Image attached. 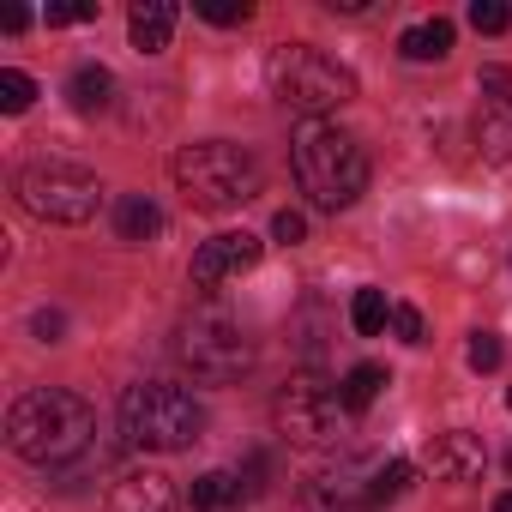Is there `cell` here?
<instances>
[{"mask_svg":"<svg viewBox=\"0 0 512 512\" xmlns=\"http://www.w3.org/2000/svg\"><path fill=\"white\" fill-rule=\"evenodd\" d=\"M97 434V410L67 386H37L7 410V446L25 464H73Z\"/></svg>","mask_w":512,"mask_h":512,"instance_id":"obj_1","label":"cell"},{"mask_svg":"<svg viewBox=\"0 0 512 512\" xmlns=\"http://www.w3.org/2000/svg\"><path fill=\"white\" fill-rule=\"evenodd\" d=\"M290 163L314 211H350L368 187V151L332 121H302L290 139Z\"/></svg>","mask_w":512,"mask_h":512,"instance_id":"obj_2","label":"cell"},{"mask_svg":"<svg viewBox=\"0 0 512 512\" xmlns=\"http://www.w3.org/2000/svg\"><path fill=\"white\" fill-rule=\"evenodd\" d=\"M266 85L284 109H296L308 121H326L332 109H344L356 97V73L314 43H278L266 61Z\"/></svg>","mask_w":512,"mask_h":512,"instance_id":"obj_3","label":"cell"},{"mask_svg":"<svg viewBox=\"0 0 512 512\" xmlns=\"http://www.w3.org/2000/svg\"><path fill=\"white\" fill-rule=\"evenodd\" d=\"M205 428V410L193 404L187 386L169 380H139L121 392V440L133 452H187Z\"/></svg>","mask_w":512,"mask_h":512,"instance_id":"obj_4","label":"cell"},{"mask_svg":"<svg viewBox=\"0 0 512 512\" xmlns=\"http://www.w3.org/2000/svg\"><path fill=\"white\" fill-rule=\"evenodd\" d=\"M169 169H175V187L187 193V205H199V211H235L260 193V163H253L247 145H229V139L181 145Z\"/></svg>","mask_w":512,"mask_h":512,"instance_id":"obj_5","label":"cell"},{"mask_svg":"<svg viewBox=\"0 0 512 512\" xmlns=\"http://www.w3.org/2000/svg\"><path fill=\"white\" fill-rule=\"evenodd\" d=\"M13 193L43 223H91L97 205H103V181L79 163H25Z\"/></svg>","mask_w":512,"mask_h":512,"instance_id":"obj_6","label":"cell"},{"mask_svg":"<svg viewBox=\"0 0 512 512\" xmlns=\"http://www.w3.org/2000/svg\"><path fill=\"white\" fill-rule=\"evenodd\" d=\"M175 356L193 380L205 386H235L247 368H253V344L247 332L229 320V314H193L181 332H175Z\"/></svg>","mask_w":512,"mask_h":512,"instance_id":"obj_7","label":"cell"},{"mask_svg":"<svg viewBox=\"0 0 512 512\" xmlns=\"http://www.w3.org/2000/svg\"><path fill=\"white\" fill-rule=\"evenodd\" d=\"M338 410H344V398H338L320 374H296L290 386H278V404H272L278 434L296 440V446H326V440H338Z\"/></svg>","mask_w":512,"mask_h":512,"instance_id":"obj_8","label":"cell"},{"mask_svg":"<svg viewBox=\"0 0 512 512\" xmlns=\"http://www.w3.org/2000/svg\"><path fill=\"white\" fill-rule=\"evenodd\" d=\"M253 266H260V241L247 229H223V235L199 241V253H193V290H223L229 278H241Z\"/></svg>","mask_w":512,"mask_h":512,"instance_id":"obj_9","label":"cell"},{"mask_svg":"<svg viewBox=\"0 0 512 512\" xmlns=\"http://www.w3.org/2000/svg\"><path fill=\"white\" fill-rule=\"evenodd\" d=\"M109 512H181V488L163 470H127L109 488Z\"/></svg>","mask_w":512,"mask_h":512,"instance_id":"obj_10","label":"cell"},{"mask_svg":"<svg viewBox=\"0 0 512 512\" xmlns=\"http://www.w3.org/2000/svg\"><path fill=\"white\" fill-rule=\"evenodd\" d=\"M428 464H434V476H446V482H476V476L488 470V446H482V434L452 428V434H434V440H428Z\"/></svg>","mask_w":512,"mask_h":512,"instance_id":"obj_11","label":"cell"},{"mask_svg":"<svg viewBox=\"0 0 512 512\" xmlns=\"http://www.w3.org/2000/svg\"><path fill=\"white\" fill-rule=\"evenodd\" d=\"M127 37L139 55H163L169 37H175V7L169 0H133V13H127Z\"/></svg>","mask_w":512,"mask_h":512,"instance_id":"obj_12","label":"cell"},{"mask_svg":"<svg viewBox=\"0 0 512 512\" xmlns=\"http://www.w3.org/2000/svg\"><path fill=\"white\" fill-rule=\"evenodd\" d=\"M109 97H115V73H109V67H97V61L73 67V79H67V103H73L79 115H103Z\"/></svg>","mask_w":512,"mask_h":512,"instance_id":"obj_13","label":"cell"},{"mask_svg":"<svg viewBox=\"0 0 512 512\" xmlns=\"http://www.w3.org/2000/svg\"><path fill=\"white\" fill-rule=\"evenodd\" d=\"M446 49H452V19L410 25V31L398 37V55H404V61H446Z\"/></svg>","mask_w":512,"mask_h":512,"instance_id":"obj_14","label":"cell"},{"mask_svg":"<svg viewBox=\"0 0 512 512\" xmlns=\"http://www.w3.org/2000/svg\"><path fill=\"white\" fill-rule=\"evenodd\" d=\"M157 229H163V211H157L145 193H127V199L115 205V235H121V241H151Z\"/></svg>","mask_w":512,"mask_h":512,"instance_id":"obj_15","label":"cell"},{"mask_svg":"<svg viewBox=\"0 0 512 512\" xmlns=\"http://www.w3.org/2000/svg\"><path fill=\"white\" fill-rule=\"evenodd\" d=\"M241 476L235 470H205L199 482H193V506L199 512H229V506H241Z\"/></svg>","mask_w":512,"mask_h":512,"instance_id":"obj_16","label":"cell"},{"mask_svg":"<svg viewBox=\"0 0 512 512\" xmlns=\"http://www.w3.org/2000/svg\"><path fill=\"white\" fill-rule=\"evenodd\" d=\"M380 386H386V368H380V362H356V368L344 374L338 398H344V410H368V404L380 398Z\"/></svg>","mask_w":512,"mask_h":512,"instance_id":"obj_17","label":"cell"},{"mask_svg":"<svg viewBox=\"0 0 512 512\" xmlns=\"http://www.w3.org/2000/svg\"><path fill=\"white\" fill-rule=\"evenodd\" d=\"M386 320H392V308H386V290H356V302H350V326H356L362 338H374Z\"/></svg>","mask_w":512,"mask_h":512,"instance_id":"obj_18","label":"cell"},{"mask_svg":"<svg viewBox=\"0 0 512 512\" xmlns=\"http://www.w3.org/2000/svg\"><path fill=\"white\" fill-rule=\"evenodd\" d=\"M31 103H37V79L19 73V67H0V109H7V115H25Z\"/></svg>","mask_w":512,"mask_h":512,"instance_id":"obj_19","label":"cell"},{"mask_svg":"<svg viewBox=\"0 0 512 512\" xmlns=\"http://www.w3.org/2000/svg\"><path fill=\"white\" fill-rule=\"evenodd\" d=\"M410 482H416V464H410V458H392V464H380V470H374L368 500H398Z\"/></svg>","mask_w":512,"mask_h":512,"instance_id":"obj_20","label":"cell"},{"mask_svg":"<svg viewBox=\"0 0 512 512\" xmlns=\"http://www.w3.org/2000/svg\"><path fill=\"white\" fill-rule=\"evenodd\" d=\"M199 19L205 25H247L253 7H247V0H199Z\"/></svg>","mask_w":512,"mask_h":512,"instance_id":"obj_21","label":"cell"},{"mask_svg":"<svg viewBox=\"0 0 512 512\" xmlns=\"http://www.w3.org/2000/svg\"><path fill=\"white\" fill-rule=\"evenodd\" d=\"M464 362H470L476 374H494V368H500V338H494V332H470V350H464Z\"/></svg>","mask_w":512,"mask_h":512,"instance_id":"obj_22","label":"cell"},{"mask_svg":"<svg viewBox=\"0 0 512 512\" xmlns=\"http://www.w3.org/2000/svg\"><path fill=\"white\" fill-rule=\"evenodd\" d=\"M470 25H476L482 37H500V31L512 25V7H500V0H476V7H470Z\"/></svg>","mask_w":512,"mask_h":512,"instance_id":"obj_23","label":"cell"},{"mask_svg":"<svg viewBox=\"0 0 512 512\" xmlns=\"http://www.w3.org/2000/svg\"><path fill=\"white\" fill-rule=\"evenodd\" d=\"M272 235H278L284 247H296V241H308V217H302V211H278V217H272Z\"/></svg>","mask_w":512,"mask_h":512,"instance_id":"obj_24","label":"cell"},{"mask_svg":"<svg viewBox=\"0 0 512 512\" xmlns=\"http://www.w3.org/2000/svg\"><path fill=\"white\" fill-rule=\"evenodd\" d=\"M392 332H398L404 344H422V338H428V332H422V314H416L410 302H398V308H392Z\"/></svg>","mask_w":512,"mask_h":512,"instance_id":"obj_25","label":"cell"},{"mask_svg":"<svg viewBox=\"0 0 512 512\" xmlns=\"http://www.w3.org/2000/svg\"><path fill=\"white\" fill-rule=\"evenodd\" d=\"M43 19L49 25H85V19H97V7H91V0H61V7H49Z\"/></svg>","mask_w":512,"mask_h":512,"instance_id":"obj_26","label":"cell"},{"mask_svg":"<svg viewBox=\"0 0 512 512\" xmlns=\"http://www.w3.org/2000/svg\"><path fill=\"white\" fill-rule=\"evenodd\" d=\"M61 326H67L61 314H37V332H43V344H55V338H61Z\"/></svg>","mask_w":512,"mask_h":512,"instance_id":"obj_27","label":"cell"},{"mask_svg":"<svg viewBox=\"0 0 512 512\" xmlns=\"http://www.w3.org/2000/svg\"><path fill=\"white\" fill-rule=\"evenodd\" d=\"M326 13H344V19H356V13H368V0H326Z\"/></svg>","mask_w":512,"mask_h":512,"instance_id":"obj_28","label":"cell"},{"mask_svg":"<svg viewBox=\"0 0 512 512\" xmlns=\"http://www.w3.org/2000/svg\"><path fill=\"white\" fill-rule=\"evenodd\" d=\"M494 512H512V488H506V494H494Z\"/></svg>","mask_w":512,"mask_h":512,"instance_id":"obj_29","label":"cell"},{"mask_svg":"<svg viewBox=\"0 0 512 512\" xmlns=\"http://www.w3.org/2000/svg\"><path fill=\"white\" fill-rule=\"evenodd\" d=\"M506 410H512V392H506Z\"/></svg>","mask_w":512,"mask_h":512,"instance_id":"obj_30","label":"cell"}]
</instances>
